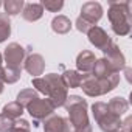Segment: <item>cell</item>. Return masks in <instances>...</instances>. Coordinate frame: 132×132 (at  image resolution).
I'll return each instance as SVG.
<instances>
[{
  "instance_id": "8992f818",
  "label": "cell",
  "mask_w": 132,
  "mask_h": 132,
  "mask_svg": "<svg viewBox=\"0 0 132 132\" xmlns=\"http://www.w3.org/2000/svg\"><path fill=\"white\" fill-rule=\"evenodd\" d=\"M5 62H6V67H13V69H22L23 61L27 57V50L17 44V42H11L8 44V47L5 48L3 53Z\"/></svg>"
},
{
  "instance_id": "f546056e",
  "label": "cell",
  "mask_w": 132,
  "mask_h": 132,
  "mask_svg": "<svg viewBox=\"0 0 132 132\" xmlns=\"http://www.w3.org/2000/svg\"><path fill=\"white\" fill-rule=\"evenodd\" d=\"M2 64H3V56H2V53H0V69H2Z\"/></svg>"
},
{
  "instance_id": "4316f807",
  "label": "cell",
  "mask_w": 132,
  "mask_h": 132,
  "mask_svg": "<svg viewBox=\"0 0 132 132\" xmlns=\"http://www.w3.org/2000/svg\"><path fill=\"white\" fill-rule=\"evenodd\" d=\"M75 25H76V30H78V31L86 33V34H87V31L92 28V25H90V23H87V22H86L84 19H81V17H78V19H76Z\"/></svg>"
},
{
  "instance_id": "4fadbf2b",
  "label": "cell",
  "mask_w": 132,
  "mask_h": 132,
  "mask_svg": "<svg viewBox=\"0 0 132 132\" xmlns=\"http://www.w3.org/2000/svg\"><path fill=\"white\" fill-rule=\"evenodd\" d=\"M79 89H82V92L90 96V98H96L101 96V90H100V82L96 78H93L92 75H82V81Z\"/></svg>"
},
{
  "instance_id": "603a6c76",
  "label": "cell",
  "mask_w": 132,
  "mask_h": 132,
  "mask_svg": "<svg viewBox=\"0 0 132 132\" xmlns=\"http://www.w3.org/2000/svg\"><path fill=\"white\" fill-rule=\"evenodd\" d=\"M11 36V20L5 13H0V44Z\"/></svg>"
},
{
  "instance_id": "277c9868",
  "label": "cell",
  "mask_w": 132,
  "mask_h": 132,
  "mask_svg": "<svg viewBox=\"0 0 132 132\" xmlns=\"http://www.w3.org/2000/svg\"><path fill=\"white\" fill-rule=\"evenodd\" d=\"M42 78L47 82V98L53 103L54 107H62L65 100H67V96H69V89L64 84L61 75L48 73Z\"/></svg>"
},
{
  "instance_id": "cb8c5ba5",
  "label": "cell",
  "mask_w": 132,
  "mask_h": 132,
  "mask_svg": "<svg viewBox=\"0 0 132 132\" xmlns=\"http://www.w3.org/2000/svg\"><path fill=\"white\" fill-rule=\"evenodd\" d=\"M40 5H42L44 10H48L50 13H57V11L62 10L64 2L62 0H42Z\"/></svg>"
},
{
  "instance_id": "30bf717a",
  "label": "cell",
  "mask_w": 132,
  "mask_h": 132,
  "mask_svg": "<svg viewBox=\"0 0 132 132\" xmlns=\"http://www.w3.org/2000/svg\"><path fill=\"white\" fill-rule=\"evenodd\" d=\"M44 132H73L69 118L51 115L44 121Z\"/></svg>"
},
{
  "instance_id": "484cf974",
  "label": "cell",
  "mask_w": 132,
  "mask_h": 132,
  "mask_svg": "<svg viewBox=\"0 0 132 132\" xmlns=\"http://www.w3.org/2000/svg\"><path fill=\"white\" fill-rule=\"evenodd\" d=\"M13 123H14V120L0 113V132H10V129L13 127Z\"/></svg>"
},
{
  "instance_id": "f1b7e54d",
  "label": "cell",
  "mask_w": 132,
  "mask_h": 132,
  "mask_svg": "<svg viewBox=\"0 0 132 132\" xmlns=\"http://www.w3.org/2000/svg\"><path fill=\"white\" fill-rule=\"evenodd\" d=\"M3 89H5V84H3L2 81H0V95H2V93H3Z\"/></svg>"
},
{
  "instance_id": "ac0fdd59",
  "label": "cell",
  "mask_w": 132,
  "mask_h": 132,
  "mask_svg": "<svg viewBox=\"0 0 132 132\" xmlns=\"http://www.w3.org/2000/svg\"><path fill=\"white\" fill-rule=\"evenodd\" d=\"M64 84L67 86V89H78L82 81V75L76 70H65L64 75H61Z\"/></svg>"
},
{
  "instance_id": "6da1fadb",
  "label": "cell",
  "mask_w": 132,
  "mask_h": 132,
  "mask_svg": "<svg viewBox=\"0 0 132 132\" xmlns=\"http://www.w3.org/2000/svg\"><path fill=\"white\" fill-rule=\"evenodd\" d=\"M65 110L69 112V121L73 132H93L87 113V101L79 95H70L64 103Z\"/></svg>"
},
{
  "instance_id": "7a4b0ae2",
  "label": "cell",
  "mask_w": 132,
  "mask_h": 132,
  "mask_svg": "<svg viewBox=\"0 0 132 132\" xmlns=\"http://www.w3.org/2000/svg\"><path fill=\"white\" fill-rule=\"evenodd\" d=\"M107 17L117 36H127L132 28V13L129 2H110Z\"/></svg>"
},
{
  "instance_id": "2e32d148",
  "label": "cell",
  "mask_w": 132,
  "mask_h": 132,
  "mask_svg": "<svg viewBox=\"0 0 132 132\" xmlns=\"http://www.w3.org/2000/svg\"><path fill=\"white\" fill-rule=\"evenodd\" d=\"M113 72H112V69H110V65L107 64V61L104 59V57H101V59H96V62H95V65H93V70H92V76L93 78H96V79H103V78H107V76H110Z\"/></svg>"
},
{
  "instance_id": "83f0119b",
  "label": "cell",
  "mask_w": 132,
  "mask_h": 132,
  "mask_svg": "<svg viewBox=\"0 0 132 132\" xmlns=\"http://www.w3.org/2000/svg\"><path fill=\"white\" fill-rule=\"evenodd\" d=\"M130 123H132L130 117H127L124 121H121V130L123 132H130Z\"/></svg>"
},
{
  "instance_id": "1f68e13d",
  "label": "cell",
  "mask_w": 132,
  "mask_h": 132,
  "mask_svg": "<svg viewBox=\"0 0 132 132\" xmlns=\"http://www.w3.org/2000/svg\"><path fill=\"white\" fill-rule=\"evenodd\" d=\"M0 5H2V3H0Z\"/></svg>"
},
{
  "instance_id": "7c38bea8",
  "label": "cell",
  "mask_w": 132,
  "mask_h": 132,
  "mask_svg": "<svg viewBox=\"0 0 132 132\" xmlns=\"http://www.w3.org/2000/svg\"><path fill=\"white\" fill-rule=\"evenodd\" d=\"M95 62H96L95 54L90 50H82L76 56V72H79L81 75H90Z\"/></svg>"
},
{
  "instance_id": "44dd1931",
  "label": "cell",
  "mask_w": 132,
  "mask_h": 132,
  "mask_svg": "<svg viewBox=\"0 0 132 132\" xmlns=\"http://www.w3.org/2000/svg\"><path fill=\"white\" fill-rule=\"evenodd\" d=\"M36 98H39V95H37V92L34 90V89H23V90H20L19 93H17V103L25 109L31 101H34Z\"/></svg>"
},
{
  "instance_id": "3957f363",
  "label": "cell",
  "mask_w": 132,
  "mask_h": 132,
  "mask_svg": "<svg viewBox=\"0 0 132 132\" xmlns=\"http://www.w3.org/2000/svg\"><path fill=\"white\" fill-rule=\"evenodd\" d=\"M92 115L103 132H117L121 129V117L112 113L107 107V103L96 101L92 104Z\"/></svg>"
},
{
  "instance_id": "9a60e30c",
  "label": "cell",
  "mask_w": 132,
  "mask_h": 132,
  "mask_svg": "<svg viewBox=\"0 0 132 132\" xmlns=\"http://www.w3.org/2000/svg\"><path fill=\"white\" fill-rule=\"evenodd\" d=\"M51 30L56 34H67L72 30V22H70V19L67 16L59 14V16L53 17V20H51Z\"/></svg>"
},
{
  "instance_id": "d6986e66",
  "label": "cell",
  "mask_w": 132,
  "mask_h": 132,
  "mask_svg": "<svg viewBox=\"0 0 132 132\" xmlns=\"http://www.w3.org/2000/svg\"><path fill=\"white\" fill-rule=\"evenodd\" d=\"M107 107H109V110H110L112 113L121 117V115H124V113L129 110V103H127L124 98H121V96H115V98H112V100L107 103Z\"/></svg>"
},
{
  "instance_id": "e0dca14e",
  "label": "cell",
  "mask_w": 132,
  "mask_h": 132,
  "mask_svg": "<svg viewBox=\"0 0 132 132\" xmlns=\"http://www.w3.org/2000/svg\"><path fill=\"white\" fill-rule=\"evenodd\" d=\"M22 69H13V67H2L0 69V81L3 84H14L20 79Z\"/></svg>"
},
{
  "instance_id": "ba28073f",
  "label": "cell",
  "mask_w": 132,
  "mask_h": 132,
  "mask_svg": "<svg viewBox=\"0 0 132 132\" xmlns=\"http://www.w3.org/2000/svg\"><path fill=\"white\" fill-rule=\"evenodd\" d=\"M104 59L107 61V64L110 65V69L113 73H120L124 67H126V57L123 54V51L120 50V47L117 44H112L106 51H104Z\"/></svg>"
},
{
  "instance_id": "ffe728a7",
  "label": "cell",
  "mask_w": 132,
  "mask_h": 132,
  "mask_svg": "<svg viewBox=\"0 0 132 132\" xmlns=\"http://www.w3.org/2000/svg\"><path fill=\"white\" fill-rule=\"evenodd\" d=\"M2 113L6 115V117L11 118V120H17V118L22 117V113H23V107H22L17 101H11V103H8V104L3 106Z\"/></svg>"
},
{
  "instance_id": "5b68a950",
  "label": "cell",
  "mask_w": 132,
  "mask_h": 132,
  "mask_svg": "<svg viewBox=\"0 0 132 132\" xmlns=\"http://www.w3.org/2000/svg\"><path fill=\"white\" fill-rule=\"evenodd\" d=\"M25 109H27V112H28V113L31 115V118H33V126L37 127L40 121H45L48 117L53 115V112H54L56 107L53 106V103H51L48 98H36V100L31 101Z\"/></svg>"
},
{
  "instance_id": "4dcf8cb0",
  "label": "cell",
  "mask_w": 132,
  "mask_h": 132,
  "mask_svg": "<svg viewBox=\"0 0 132 132\" xmlns=\"http://www.w3.org/2000/svg\"><path fill=\"white\" fill-rule=\"evenodd\" d=\"M117 132H123V130H121V129H120V130H117Z\"/></svg>"
},
{
  "instance_id": "7402d4cb",
  "label": "cell",
  "mask_w": 132,
  "mask_h": 132,
  "mask_svg": "<svg viewBox=\"0 0 132 132\" xmlns=\"http://www.w3.org/2000/svg\"><path fill=\"white\" fill-rule=\"evenodd\" d=\"M25 6V2L23 0H6L3 3V8H5V14L10 17V16H17L22 13Z\"/></svg>"
},
{
  "instance_id": "8fae6325",
  "label": "cell",
  "mask_w": 132,
  "mask_h": 132,
  "mask_svg": "<svg viewBox=\"0 0 132 132\" xmlns=\"http://www.w3.org/2000/svg\"><path fill=\"white\" fill-rule=\"evenodd\" d=\"M23 69L34 78H39L45 70V61L39 53H31L23 61Z\"/></svg>"
},
{
  "instance_id": "9c48e42d",
  "label": "cell",
  "mask_w": 132,
  "mask_h": 132,
  "mask_svg": "<svg viewBox=\"0 0 132 132\" xmlns=\"http://www.w3.org/2000/svg\"><path fill=\"white\" fill-rule=\"evenodd\" d=\"M103 13H104V11H103L101 3H98V2H87V3H84V5L81 6V14H79V17L84 19L87 23H90V25L93 27V25H96V23L101 20Z\"/></svg>"
},
{
  "instance_id": "d4e9b609",
  "label": "cell",
  "mask_w": 132,
  "mask_h": 132,
  "mask_svg": "<svg viewBox=\"0 0 132 132\" xmlns=\"http://www.w3.org/2000/svg\"><path fill=\"white\" fill-rule=\"evenodd\" d=\"M10 132H31V124L23 118H17V120H14Z\"/></svg>"
},
{
  "instance_id": "5bb4252c",
  "label": "cell",
  "mask_w": 132,
  "mask_h": 132,
  "mask_svg": "<svg viewBox=\"0 0 132 132\" xmlns=\"http://www.w3.org/2000/svg\"><path fill=\"white\" fill-rule=\"evenodd\" d=\"M20 14L27 22H36L44 16V8L40 3H25Z\"/></svg>"
},
{
  "instance_id": "52a82bcc",
  "label": "cell",
  "mask_w": 132,
  "mask_h": 132,
  "mask_svg": "<svg viewBox=\"0 0 132 132\" xmlns=\"http://www.w3.org/2000/svg\"><path fill=\"white\" fill-rule=\"evenodd\" d=\"M87 37H89V42H90L95 48L101 50L103 53L113 44L112 39H110V36L106 33V30H103V28L98 27V25H93V27L87 31Z\"/></svg>"
}]
</instances>
